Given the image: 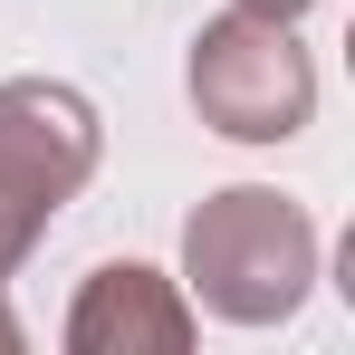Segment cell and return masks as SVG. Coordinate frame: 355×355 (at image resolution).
I'll list each match as a JSON object with an SVG mask.
<instances>
[{
  "instance_id": "1",
  "label": "cell",
  "mask_w": 355,
  "mask_h": 355,
  "mask_svg": "<svg viewBox=\"0 0 355 355\" xmlns=\"http://www.w3.org/2000/svg\"><path fill=\"white\" fill-rule=\"evenodd\" d=\"M317 288V221L269 182L202 192L182 221V297L221 327H288Z\"/></svg>"
},
{
  "instance_id": "6",
  "label": "cell",
  "mask_w": 355,
  "mask_h": 355,
  "mask_svg": "<svg viewBox=\"0 0 355 355\" xmlns=\"http://www.w3.org/2000/svg\"><path fill=\"white\" fill-rule=\"evenodd\" d=\"M29 336H19V317H10V297H0V355H19Z\"/></svg>"
},
{
  "instance_id": "2",
  "label": "cell",
  "mask_w": 355,
  "mask_h": 355,
  "mask_svg": "<svg viewBox=\"0 0 355 355\" xmlns=\"http://www.w3.org/2000/svg\"><path fill=\"white\" fill-rule=\"evenodd\" d=\"M182 87L211 135L231 144H288L317 116V58L297 49V19H269V10H221L192 29V58H182Z\"/></svg>"
},
{
  "instance_id": "5",
  "label": "cell",
  "mask_w": 355,
  "mask_h": 355,
  "mask_svg": "<svg viewBox=\"0 0 355 355\" xmlns=\"http://www.w3.org/2000/svg\"><path fill=\"white\" fill-rule=\"evenodd\" d=\"M240 10H269V19H307L317 0H240Z\"/></svg>"
},
{
  "instance_id": "3",
  "label": "cell",
  "mask_w": 355,
  "mask_h": 355,
  "mask_svg": "<svg viewBox=\"0 0 355 355\" xmlns=\"http://www.w3.org/2000/svg\"><path fill=\"white\" fill-rule=\"evenodd\" d=\"M96 154H106V125L67 77H0V279L39 250L58 202L87 192Z\"/></svg>"
},
{
  "instance_id": "4",
  "label": "cell",
  "mask_w": 355,
  "mask_h": 355,
  "mask_svg": "<svg viewBox=\"0 0 355 355\" xmlns=\"http://www.w3.org/2000/svg\"><path fill=\"white\" fill-rule=\"evenodd\" d=\"M192 336H202V307L182 297V279L144 259H106L67 307V355H182Z\"/></svg>"
}]
</instances>
